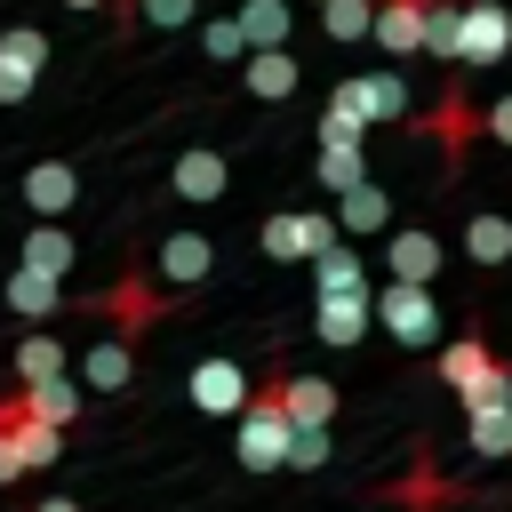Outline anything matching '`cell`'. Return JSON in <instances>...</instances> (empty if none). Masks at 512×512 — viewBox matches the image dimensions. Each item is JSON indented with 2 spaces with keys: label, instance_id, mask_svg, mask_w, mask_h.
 Masks as SVG:
<instances>
[{
  "label": "cell",
  "instance_id": "14",
  "mask_svg": "<svg viewBox=\"0 0 512 512\" xmlns=\"http://www.w3.org/2000/svg\"><path fill=\"white\" fill-rule=\"evenodd\" d=\"M248 392H256V384L240 376V360H200V368H192V408H200V416H240Z\"/></svg>",
  "mask_w": 512,
  "mask_h": 512
},
{
  "label": "cell",
  "instance_id": "35",
  "mask_svg": "<svg viewBox=\"0 0 512 512\" xmlns=\"http://www.w3.org/2000/svg\"><path fill=\"white\" fill-rule=\"evenodd\" d=\"M328 464V432H296L288 440V472H320Z\"/></svg>",
  "mask_w": 512,
  "mask_h": 512
},
{
  "label": "cell",
  "instance_id": "26",
  "mask_svg": "<svg viewBox=\"0 0 512 512\" xmlns=\"http://www.w3.org/2000/svg\"><path fill=\"white\" fill-rule=\"evenodd\" d=\"M464 256L472 264H512V216L504 208H472L464 216Z\"/></svg>",
  "mask_w": 512,
  "mask_h": 512
},
{
  "label": "cell",
  "instance_id": "6",
  "mask_svg": "<svg viewBox=\"0 0 512 512\" xmlns=\"http://www.w3.org/2000/svg\"><path fill=\"white\" fill-rule=\"evenodd\" d=\"M264 256H280V264H312V256H328L344 232H336V216H320V208H280V216H264Z\"/></svg>",
  "mask_w": 512,
  "mask_h": 512
},
{
  "label": "cell",
  "instance_id": "12",
  "mask_svg": "<svg viewBox=\"0 0 512 512\" xmlns=\"http://www.w3.org/2000/svg\"><path fill=\"white\" fill-rule=\"evenodd\" d=\"M280 408H288L296 432H328L336 408H344V392H336L328 376H296V368H280Z\"/></svg>",
  "mask_w": 512,
  "mask_h": 512
},
{
  "label": "cell",
  "instance_id": "20",
  "mask_svg": "<svg viewBox=\"0 0 512 512\" xmlns=\"http://www.w3.org/2000/svg\"><path fill=\"white\" fill-rule=\"evenodd\" d=\"M0 304H8L16 320H56V312H64V280H48V272H24V264H16V272L0 280Z\"/></svg>",
  "mask_w": 512,
  "mask_h": 512
},
{
  "label": "cell",
  "instance_id": "28",
  "mask_svg": "<svg viewBox=\"0 0 512 512\" xmlns=\"http://www.w3.org/2000/svg\"><path fill=\"white\" fill-rule=\"evenodd\" d=\"M464 432H472L480 456H512V400H480V408H464Z\"/></svg>",
  "mask_w": 512,
  "mask_h": 512
},
{
  "label": "cell",
  "instance_id": "36",
  "mask_svg": "<svg viewBox=\"0 0 512 512\" xmlns=\"http://www.w3.org/2000/svg\"><path fill=\"white\" fill-rule=\"evenodd\" d=\"M480 136H496V144L512 152V96H496V104L480 112Z\"/></svg>",
  "mask_w": 512,
  "mask_h": 512
},
{
  "label": "cell",
  "instance_id": "17",
  "mask_svg": "<svg viewBox=\"0 0 512 512\" xmlns=\"http://www.w3.org/2000/svg\"><path fill=\"white\" fill-rule=\"evenodd\" d=\"M424 16H432V0H376V48L384 56H424Z\"/></svg>",
  "mask_w": 512,
  "mask_h": 512
},
{
  "label": "cell",
  "instance_id": "2",
  "mask_svg": "<svg viewBox=\"0 0 512 512\" xmlns=\"http://www.w3.org/2000/svg\"><path fill=\"white\" fill-rule=\"evenodd\" d=\"M432 368H440V384H448L464 408H480V400H512V360H496L488 336H448V344L432 352Z\"/></svg>",
  "mask_w": 512,
  "mask_h": 512
},
{
  "label": "cell",
  "instance_id": "29",
  "mask_svg": "<svg viewBox=\"0 0 512 512\" xmlns=\"http://www.w3.org/2000/svg\"><path fill=\"white\" fill-rule=\"evenodd\" d=\"M320 32H328L336 48L376 40V0H328V8H320Z\"/></svg>",
  "mask_w": 512,
  "mask_h": 512
},
{
  "label": "cell",
  "instance_id": "40",
  "mask_svg": "<svg viewBox=\"0 0 512 512\" xmlns=\"http://www.w3.org/2000/svg\"><path fill=\"white\" fill-rule=\"evenodd\" d=\"M64 8H112V0H64Z\"/></svg>",
  "mask_w": 512,
  "mask_h": 512
},
{
  "label": "cell",
  "instance_id": "22",
  "mask_svg": "<svg viewBox=\"0 0 512 512\" xmlns=\"http://www.w3.org/2000/svg\"><path fill=\"white\" fill-rule=\"evenodd\" d=\"M0 432L16 440V456H24V472H48V464L64 456V432H48V424H32V416L16 408V392L0 400Z\"/></svg>",
  "mask_w": 512,
  "mask_h": 512
},
{
  "label": "cell",
  "instance_id": "10",
  "mask_svg": "<svg viewBox=\"0 0 512 512\" xmlns=\"http://www.w3.org/2000/svg\"><path fill=\"white\" fill-rule=\"evenodd\" d=\"M208 264H216V240H208V232H168V240L152 248V280H160L168 296L200 288V280H208Z\"/></svg>",
  "mask_w": 512,
  "mask_h": 512
},
{
  "label": "cell",
  "instance_id": "23",
  "mask_svg": "<svg viewBox=\"0 0 512 512\" xmlns=\"http://www.w3.org/2000/svg\"><path fill=\"white\" fill-rule=\"evenodd\" d=\"M16 264H24V272H48V280H64V272L80 264V240H72L64 224H32V232H24V248H16Z\"/></svg>",
  "mask_w": 512,
  "mask_h": 512
},
{
  "label": "cell",
  "instance_id": "31",
  "mask_svg": "<svg viewBox=\"0 0 512 512\" xmlns=\"http://www.w3.org/2000/svg\"><path fill=\"white\" fill-rule=\"evenodd\" d=\"M312 184L336 192V200L360 192V184H368V152H320V160H312Z\"/></svg>",
  "mask_w": 512,
  "mask_h": 512
},
{
  "label": "cell",
  "instance_id": "32",
  "mask_svg": "<svg viewBox=\"0 0 512 512\" xmlns=\"http://www.w3.org/2000/svg\"><path fill=\"white\" fill-rule=\"evenodd\" d=\"M0 64H16V72L40 80V64H48V32H40V24H8V32H0Z\"/></svg>",
  "mask_w": 512,
  "mask_h": 512
},
{
  "label": "cell",
  "instance_id": "24",
  "mask_svg": "<svg viewBox=\"0 0 512 512\" xmlns=\"http://www.w3.org/2000/svg\"><path fill=\"white\" fill-rule=\"evenodd\" d=\"M16 408H24L32 424H48V432H72V416H80V384H72V376H56V384H16Z\"/></svg>",
  "mask_w": 512,
  "mask_h": 512
},
{
  "label": "cell",
  "instance_id": "4",
  "mask_svg": "<svg viewBox=\"0 0 512 512\" xmlns=\"http://www.w3.org/2000/svg\"><path fill=\"white\" fill-rule=\"evenodd\" d=\"M416 128L440 144L448 176H464V160H472V144H480V104H472V96L448 80V88H440V104H424V112H416Z\"/></svg>",
  "mask_w": 512,
  "mask_h": 512
},
{
  "label": "cell",
  "instance_id": "39",
  "mask_svg": "<svg viewBox=\"0 0 512 512\" xmlns=\"http://www.w3.org/2000/svg\"><path fill=\"white\" fill-rule=\"evenodd\" d=\"M112 24L128 32V24H136V0H112Z\"/></svg>",
  "mask_w": 512,
  "mask_h": 512
},
{
  "label": "cell",
  "instance_id": "18",
  "mask_svg": "<svg viewBox=\"0 0 512 512\" xmlns=\"http://www.w3.org/2000/svg\"><path fill=\"white\" fill-rule=\"evenodd\" d=\"M344 88H352V104H360L368 128H400V120H408V88H400V72H360V80H344Z\"/></svg>",
  "mask_w": 512,
  "mask_h": 512
},
{
  "label": "cell",
  "instance_id": "1",
  "mask_svg": "<svg viewBox=\"0 0 512 512\" xmlns=\"http://www.w3.org/2000/svg\"><path fill=\"white\" fill-rule=\"evenodd\" d=\"M288 440H296V424H288V408H280V360L256 376V392H248V408H240V464L248 472H280L288 464Z\"/></svg>",
  "mask_w": 512,
  "mask_h": 512
},
{
  "label": "cell",
  "instance_id": "3",
  "mask_svg": "<svg viewBox=\"0 0 512 512\" xmlns=\"http://www.w3.org/2000/svg\"><path fill=\"white\" fill-rule=\"evenodd\" d=\"M176 304H184V296H168V288L152 280V264H128V272L96 296V312H104V320H112V336H128V344H136L144 328H160Z\"/></svg>",
  "mask_w": 512,
  "mask_h": 512
},
{
  "label": "cell",
  "instance_id": "13",
  "mask_svg": "<svg viewBox=\"0 0 512 512\" xmlns=\"http://www.w3.org/2000/svg\"><path fill=\"white\" fill-rule=\"evenodd\" d=\"M240 88H248L256 104H288V96L304 88V64H296V48H256V56L240 64Z\"/></svg>",
  "mask_w": 512,
  "mask_h": 512
},
{
  "label": "cell",
  "instance_id": "19",
  "mask_svg": "<svg viewBox=\"0 0 512 512\" xmlns=\"http://www.w3.org/2000/svg\"><path fill=\"white\" fill-rule=\"evenodd\" d=\"M336 232H344V240H376V232H392V192H384L376 176H368L360 192H344V200H336Z\"/></svg>",
  "mask_w": 512,
  "mask_h": 512
},
{
  "label": "cell",
  "instance_id": "9",
  "mask_svg": "<svg viewBox=\"0 0 512 512\" xmlns=\"http://www.w3.org/2000/svg\"><path fill=\"white\" fill-rule=\"evenodd\" d=\"M16 192H24V208H32L40 224H64L72 200H80V168H72V160H32V168L16 176Z\"/></svg>",
  "mask_w": 512,
  "mask_h": 512
},
{
  "label": "cell",
  "instance_id": "25",
  "mask_svg": "<svg viewBox=\"0 0 512 512\" xmlns=\"http://www.w3.org/2000/svg\"><path fill=\"white\" fill-rule=\"evenodd\" d=\"M232 24H240V40H248V56H256V48H288L296 0H240V8H232Z\"/></svg>",
  "mask_w": 512,
  "mask_h": 512
},
{
  "label": "cell",
  "instance_id": "37",
  "mask_svg": "<svg viewBox=\"0 0 512 512\" xmlns=\"http://www.w3.org/2000/svg\"><path fill=\"white\" fill-rule=\"evenodd\" d=\"M32 96V72H16V64H0V104H24Z\"/></svg>",
  "mask_w": 512,
  "mask_h": 512
},
{
  "label": "cell",
  "instance_id": "41",
  "mask_svg": "<svg viewBox=\"0 0 512 512\" xmlns=\"http://www.w3.org/2000/svg\"><path fill=\"white\" fill-rule=\"evenodd\" d=\"M320 8H328V0H320Z\"/></svg>",
  "mask_w": 512,
  "mask_h": 512
},
{
  "label": "cell",
  "instance_id": "16",
  "mask_svg": "<svg viewBox=\"0 0 512 512\" xmlns=\"http://www.w3.org/2000/svg\"><path fill=\"white\" fill-rule=\"evenodd\" d=\"M312 296H376V280H368V256H360L352 240H336L328 256H312Z\"/></svg>",
  "mask_w": 512,
  "mask_h": 512
},
{
  "label": "cell",
  "instance_id": "34",
  "mask_svg": "<svg viewBox=\"0 0 512 512\" xmlns=\"http://www.w3.org/2000/svg\"><path fill=\"white\" fill-rule=\"evenodd\" d=\"M192 16H200V0H136V24H160V32H176Z\"/></svg>",
  "mask_w": 512,
  "mask_h": 512
},
{
  "label": "cell",
  "instance_id": "8",
  "mask_svg": "<svg viewBox=\"0 0 512 512\" xmlns=\"http://www.w3.org/2000/svg\"><path fill=\"white\" fill-rule=\"evenodd\" d=\"M512 56V8L504 0H464V40H456V64L480 72V64H504Z\"/></svg>",
  "mask_w": 512,
  "mask_h": 512
},
{
  "label": "cell",
  "instance_id": "7",
  "mask_svg": "<svg viewBox=\"0 0 512 512\" xmlns=\"http://www.w3.org/2000/svg\"><path fill=\"white\" fill-rule=\"evenodd\" d=\"M376 320H384V336L392 344H408V352H424V344H440V304H432V288H376Z\"/></svg>",
  "mask_w": 512,
  "mask_h": 512
},
{
  "label": "cell",
  "instance_id": "27",
  "mask_svg": "<svg viewBox=\"0 0 512 512\" xmlns=\"http://www.w3.org/2000/svg\"><path fill=\"white\" fill-rule=\"evenodd\" d=\"M56 376H72L64 336H24L16 344V384H56Z\"/></svg>",
  "mask_w": 512,
  "mask_h": 512
},
{
  "label": "cell",
  "instance_id": "30",
  "mask_svg": "<svg viewBox=\"0 0 512 512\" xmlns=\"http://www.w3.org/2000/svg\"><path fill=\"white\" fill-rule=\"evenodd\" d=\"M456 40H464V0H432V16H424V56H432V64H456Z\"/></svg>",
  "mask_w": 512,
  "mask_h": 512
},
{
  "label": "cell",
  "instance_id": "15",
  "mask_svg": "<svg viewBox=\"0 0 512 512\" xmlns=\"http://www.w3.org/2000/svg\"><path fill=\"white\" fill-rule=\"evenodd\" d=\"M80 384H88V392H128V384H136V344L104 328V336L80 352Z\"/></svg>",
  "mask_w": 512,
  "mask_h": 512
},
{
  "label": "cell",
  "instance_id": "11",
  "mask_svg": "<svg viewBox=\"0 0 512 512\" xmlns=\"http://www.w3.org/2000/svg\"><path fill=\"white\" fill-rule=\"evenodd\" d=\"M168 192H176V200H192V208H208V200H224V192H232V160H224L216 144H192V152H176Z\"/></svg>",
  "mask_w": 512,
  "mask_h": 512
},
{
  "label": "cell",
  "instance_id": "5",
  "mask_svg": "<svg viewBox=\"0 0 512 512\" xmlns=\"http://www.w3.org/2000/svg\"><path fill=\"white\" fill-rule=\"evenodd\" d=\"M448 272V240L432 224H392L384 232V280L392 288H432Z\"/></svg>",
  "mask_w": 512,
  "mask_h": 512
},
{
  "label": "cell",
  "instance_id": "38",
  "mask_svg": "<svg viewBox=\"0 0 512 512\" xmlns=\"http://www.w3.org/2000/svg\"><path fill=\"white\" fill-rule=\"evenodd\" d=\"M32 512H80V504H72V496H40Z\"/></svg>",
  "mask_w": 512,
  "mask_h": 512
},
{
  "label": "cell",
  "instance_id": "21",
  "mask_svg": "<svg viewBox=\"0 0 512 512\" xmlns=\"http://www.w3.org/2000/svg\"><path fill=\"white\" fill-rule=\"evenodd\" d=\"M376 320V296H312V328L320 344H360Z\"/></svg>",
  "mask_w": 512,
  "mask_h": 512
},
{
  "label": "cell",
  "instance_id": "33",
  "mask_svg": "<svg viewBox=\"0 0 512 512\" xmlns=\"http://www.w3.org/2000/svg\"><path fill=\"white\" fill-rule=\"evenodd\" d=\"M200 48H208L216 64H248V40H240L232 16H208V24H200Z\"/></svg>",
  "mask_w": 512,
  "mask_h": 512
}]
</instances>
